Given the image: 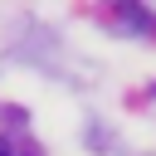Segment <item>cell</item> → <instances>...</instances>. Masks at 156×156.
<instances>
[{
  "label": "cell",
  "instance_id": "6da1fadb",
  "mask_svg": "<svg viewBox=\"0 0 156 156\" xmlns=\"http://www.w3.org/2000/svg\"><path fill=\"white\" fill-rule=\"evenodd\" d=\"M0 156H29V151H20V146H10V141H0Z\"/></svg>",
  "mask_w": 156,
  "mask_h": 156
}]
</instances>
